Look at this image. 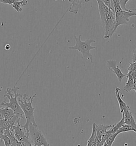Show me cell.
<instances>
[{
	"instance_id": "6da1fadb",
	"label": "cell",
	"mask_w": 136,
	"mask_h": 146,
	"mask_svg": "<svg viewBox=\"0 0 136 146\" xmlns=\"http://www.w3.org/2000/svg\"><path fill=\"white\" fill-rule=\"evenodd\" d=\"M97 2L99 13L101 17V25L104 30V39H109L116 31L115 15L114 10L109 8L102 0H96Z\"/></svg>"
},
{
	"instance_id": "7a4b0ae2",
	"label": "cell",
	"mask_w": 136,
	"mask_h": 146,
	"mask_svg": "<svg viewBox=\"0 0 136 146\" xmlns=\"http://www.w3.org/2000/svg\"><path fill=\"white\" fill-rule=\"evenodd\" d=\"M28 96V95L26 93L23 95L20 94L18 97V101L25 117L26 123L24 126L26 129L28 130L30 123H33L35 125H37L34 116V110L35 108L33 107V100L37 96V94H34L28 99H27Z\"/></svg>"
},
{
	"instance_id": "3957f363",
	"label": "cell",
	"mask_w": 136,
	"mask_h": 146,
	"mask_svg": "<svg viewBox=\"0 0 136 146\" xmlns=\"http://www.w3.org/2000/svg\"><path fill=\"white\" fill-rule=\"evenodd\" d=\"M19 88L14 86L12 88H8L4 94V98H8L9 102L3 101L0 104V107L10 108L12 109L15 113L21 119H25L24 113L18 101V97L20 94L17 93Z\"/></svg>"
},
{
	"instance_id": "277c9868",
	"label": "cell",
	"mask_w": 136,
	"mask_h": 146,
	"mask_svg": "<svg viewBox=\"0 0 136 146\" xmlns=\"http://www.w3.org/2000/svg\"><path fill=\"white\" fill-rule=\"evenodd\" d=\"M112 7L115 15L116 30L121 25L127 24L131 17L136 16V9H132L129 11L123 10L120 6V0H112Z\"/></svg>"
},
{
	"instance_id": "5b68a950",
	"label": "cell",
	"mask_w": 136,
	"mask_h": 146,
	"mask_svg": "<svg viewBox=\"0 0 136 146\" xmlns=\"http://www.w3.org/2000/svg\"><path fill=\"white\" fill-rule=\"evenodd\" d=\"M74 38L76 40V44L74 46L68 47V49L71 50H78L82 55L83 57L85 59L90 60V62L92 63H93V57L90 53V51L93 49H97V48L96 47H93L91 46V44L95 42L96 41L93 39H88L84 41H82L81 40V35H79L78 38H77L76 35H75Z\"/></svg>"
},
{
	"instance_id": "8992f818",
	"label": "cell",
	"mask_w": 136,
	"mask_h": 146,
	"mask_svg": "<svg viewBox=\"0 0 136 146\" xmlns=\"http://www.w3.org/2000/svg\"><path fill=\"white\" fill-rule=\"evenodd\" d=\"M28 131L31 146H50L42 132L38 128L37 125H35L33 123H30Z\"/></svg>"
},
{
	"instance_id": "52a82bcc",
	"label": "cell",
	"mask_w": 136,
	"mask_h": 146,
	"mask_svg": "<svg viewBox=\"0 0 136 146\" xmlns=\"http://www.w3.org/2000/svg\"><path fill=\"white\" fill-rule=\"evenodd\" d=\"M14 136L20 146H31L29 135V131L19 123L12 126Z\"/></svg>"
},
{
	"instance_id": "ba28073f",
	"label": "cell",
	"mask_w": 136,
	"mask_h": 146,
	"mask_svg": "<svg viewBox=\"0 0 136 146\" xmlns=\"http://www.w3.org/2000/svg\"><path fill=\"white\" fill-rule=\"evenodd\" d=\"M106 66L110 71L115 74L118 78L119 82L121 83L124 77L127 76V74H124L121 71L119 66L117 65V61L113 60H110L107 61Z\"/></svg>"
},
{
	"instance_id": "9c48e42d",
	"label": "cell",
	"mask_w": 136,
	"mask_h": 146,
	"mask_svg": "<svg viewBox=\"0 0 136 146\" xmlns=\"http://www.w3.org/2000/svg\"><path fill=\"white\" fill-rule=\"evenodd\" d=\"M3 113V117L5 120H8L10 125L13 126L19 123L20 118H19L12 109L10 108H2Z\"/></svg>"
},
{
	"instance_id": "30bf717a",
	"label": "cell",
	"mask_w": 136,
	"mask_h": 146,
	"mask_svg": "<svg viewBox=\"0 0 136 146\" xmlns=\"http://www.w3.org/2000/svg\"><path fill=\"white\" fill-rule=\"evenodd\" d=\"M112 125L96 124V138L94 146H101V138L102 135L106 131L110 129Z\"/></svg>"
},
{
	"instance_id": "8fae6325",
	"label": "cell",
	"mask_w": 136,
	"mask_h": 146,
	"mask_svg": "<svg viewBox=\"0 0 136 146\" xmlns=\"http://www.w3.org/2000/svg\"><path fill=\"white\" fill-rule=\"evenodd\" d=\"M64 1L65 0H62V1ZM90 1V0H69V2L71 3V5L68 8L67 11L76 15L80 9L82 5Z\"/></svg>"
},
{
	"instance_id": "7c38bea8",
	"label": "cell",
	"mask_w": 136,
	"mask_h": 146,
	"mask_svg": "<svg viewBox=\"0 0 136 146\" xmlns=\"http://www.w3.org/2000/svg\"><path fill=\"white\" fill-rule=\"evenodd\" d=\"M124 115V124L132 127L136 130V122L133 116L130 111V108L128 106L123 109V112Z\"/></svg>"
},
{
	"instance_id": "4fadbf2b",
	"label": "cell",
	"mask_w": 136,
	"mask_h": 146,
	"mask_svg": "<svg viewBox=\"0 0 136 146\" xmlns=\"http://www.w3.org/2000/svg\"><path fill=\"white\" fill-rule=\"evenodd\" d=\"M128 80L125 86L123 87V90L126 92H130L131 90H133L134 86L136 82V78L127 77Z\"/></svg>"
},
{
	"instance_id": "5bb4252c",
	"label": "cell",
	"mask_w": 136,
	"mask_h": 146,
	"mask_svg": "<svg viewBox=\"0 0 136 146\" xmlns=\"http://www.w3.org/2000/svg\"><path fill=\"white\" fill-rule=\"evenodd\" d=\"M120 89L119 88V87L116 88V90H115V96L116 97V99H117L118 102V103H119L120 112L122 113L123 112V109L127 107L128 106L126 104V103L123 101L122 99L121 98V97L120 96Z\"/></svg>"
},
{
	"instance_id": "9a60e30c",
	"label": "cell",
	"mask_w": 136,
	"mask_h": 146,
	"mask_svg": "<svg viewBox=\"0 0 136 146\" xmlns=\"http://www.w3.org/2000/svg\"><path fill=\"white\" fill-rule=\"evenodd\" d=\"M28 3V1L27 0H21L18 1L14 2L12 5L13 8L18 13H20L22 11V9L21 7L25 6Z\"/></svg>"
},
{
	"instance_id": "2e32d148",
	"label": "cell",
	"mask_w": 136,
	"mask_h": 146,
	"mask_svg": "<svg viewBox=\"0 0 136 146\" xmlns=\"http://www.w3.org/2000/svg\"><path fill=\"white\" fill-rule=\"evenodd\" d=\"M122 119H121V120L118 123L112 125V126L110 127V129L108 130L112 134L116 133L118 131V129L124 124V113H122Z\"/></svg>"
},
{
	"instance_id": "e0dca14e",
	"label": "cell",
	"mask_w": 136,
	"mask_h": 146,
	"mask_svg": "<svg viewBox=\"0 0 136 146\" xmlns=\"http://www.w3.org/2000/svg\"><path fill=\"white\" fill-rule=\"evenodd\" d=\"M130 65L128 68V73L127 74V77H131L136 78V63L135 62H133L132 63H129Z\"/></svg>"
},
{
	"instance_id": "ac0fdd59",
	"label": "cell",
	"mask_w": 136,
	"mask_h": 146,
	"mask_svg": "<svg viewBox=\"0 0 136 146\" xmlns=\"http://www.w3.org/2000/svg\"><path fill=\"white\" fill-rule=\"evenodd\" d=\"M96 138V124L94 123L93 125V129H92V132L90 137H89V139L87 141V146H94V142Z\"/></svg>"
},
{
	"instance_id": "d6986e66",
	"label": "cell",
	"mask_w": 136,
	"mask_h": 146,
	"mask_svg": "<svg viewBox=\"0 0 136 146\" xmlns=\"http://www.w3.org/2000/svg\"><path fill=\"white\" fill-rule=\"evenodd\" d=\"M129 131H132L136 133V130L135 129H133L132 127L126 124H124L118 129V131L116 132L119 134L121 133H124V132H129Z\"/></svg>"
},
{
	"instance_id": "ffe728a7",
	"label": "cell",
	"mask_w": 136,
	"mask_h": 146,
	"mask_svg": "<svg viewBox=\"0 0 136 146\" xmlns=\"http://www.w3.org/2000/svg\"><path fill=\"white\" fill-rule=\"evenodd\" d=\"M118 135H119V133H118V132H116V133L112 134L110 137L107 139V140L105 142V143H104V145L103 146H112V145L114 143L116 137Z\"/></svg>"
},
{
	"instance_id": "44dd1931",
	"label": "cell",
	"mask_w": 136,
	"mask_h": 146,
	"mask_svg": "<svg viewBox=\"0 0 136 146\" xmlns=\"http://www.w3.org/2000/svg\"><path fill=\"white\" fill-rule=\"evenodd\" d=\"M111 135H112V134L109 131H107L102 135V138H101V146H104L105 142H106V140H107V139L110 137Z\"/></svg>"
},
{
	"instance_id": "7402d4cb",
	"label": "cell",
	"mask_w": 136,
	"mask_h": 146,
	"mask_svg": "<svg viewBox=\"0 0 136 146\" xmlns=\"http://www.w3.org/2000/svg\"><path fill=\"white\" fill-rule=\"evenodd\" d=\"M2 141L4 142V146H11V141L10 140V138L5 133H4V134L3 135V137H2L1 141Z\"/></svg>"
},
{
	"instance_id": "603a6c76",
	"label": "cell",
	"mask_w": 136,
	"mask_h": 146,
	"mask_svg": "<svg viewBox=\"0 0 136 146\" xmlns=\"http://www.w3.org/2000/svg\"><path fill=\"white\" fill-rule=\"evenodd\" d=\"M129 1V0H120V6H121V8L123 9V10L128 11H131L130 9H127V8H126V5H127V2Z\"/></svg>"
},
{
	"instance_id": "cb8c5ba5",
	"label": "cell",
	"mask_w": 136,
	"mask_h": 146,
	"mask_svg": "<svg viewBox=\"0 0 136 146\" xmlns=\"http://www.w3.org/2000/svg\"><path fill=\"white\" fill-rule=\"evenodd\" d=\"M18 1H21V0H0V3H2L4 5H12L14 2Z\"/></svg>"
},
{
	"instance_id": "d4e9b609",
	"label": "cell",
	"mask_w": 136,
	"mask_h": 146,
	"mask_svg": "<svg viewBox=\"0 0 136 146\" xmlns=\"http://www.w3.org/2000/svg\"><path fill=\"white\" fill-rule=\"evenodd\" d=\"M102 1L107 7H108L110 9L113 10L112 7V0H102Z\"/></svg>"
},
{
	"instance_id": "484cf974",
	"label": "cell",
	"mask_w": 136,
	"mask_h": 146,
	"mask_svg": "<svg viewBox=\"0 0 136 146\" xmlns=\"http://www.w3.org/2000/svg\"><path fill=\"white\" fill-rule=\"evenodd\" d=\"M4 133H5V129L0 127V140H1V142L2 139V137H3Z\"/></svg>"
},
{
	"instance_id": "4316f807",
	"label": "cell",
	"mask_w": 136,
	"mask_h": 146,
	"mask_svg": "<svg viewBox=\"0 0 136 146\" xmlns=\"http://www.w3.org/2000/svg\"><path fill=\"white\" fill-rule=\"evenodd\" d=\"M132 59L133 60V62L136 61V49L135 50H133L132 52Z\"/></svg>"
},
{
	"instance_id": "83f0119b",
	"label": "cell",
	"mask_w": 136,
	"mask_h": 146,
	"mask_svg": "<svg viewBox=\"0 0 136 146\" xmlns=\"http://www.w3.org/2000/svg\"><path fill=\"white\" fill-rule=\"evenodd\" d=\"M4 119L3 113L2 111V108L0 107V119Z\"/></svg>"
},
{
	"instance_id": "f1b7e54d",
	"label": "cell",
	"mask_w": 136,
	"mask_h": 146,
	"mask_svg": "<svg viewBox=\"0 0 136 146\" xmlns=\"http://www.w3.org/2000/svg\"><path fill=\"white\" fill-rule=\"evenodd\" d=\"M5 50H8L10 48H11V47H10V46L8 44H7L5 46Z\"/></svg>"
},
{
	"instance_id": "f546056e",
	"label": "cell",
	"mask_w": 136,
	"mask_h": 146,
	"mask_svg": "<svg viewBox=\"0 0 136 146\" xmlns=\"http://www.w3.org/2000/svg\"><path fill=\"white\" fill-rule=\"evenodd\" d=\"M133 90H135L136 93V84H135V86H134V87H133Z\"/></svg>"
},
{
	"instance_id": "4dcf8cb0",
	"label": "cell",
	"mask_w": 136,
	"mask_h": 146,
	"mask_svg": "<svg viewBox=\"0 0 136 146\" xmlns=\"http://www.w3.org/2000/svg\"><path fill=\"white\" fill-rule=\"evenodd\" d=\"M3 25H4V24H3V23H2L1 24V26H0V29H1L2 27L3 26Z\"/></svg>"
},
{
	"instance_id": "1f68e13d",
	"label": "cell",
	"mask_w": 136,
	"mask_h": 146,
	"mask_svg": "<svg viewBox=\"0 0 136 146\" xmlns=\"http://www.w3.org/2000/svg\"><path fill=\"white\" fill-rule=\"evenodd\" d=\"M135 62H136V61H135Z\"/></svg>"
}]
</instances>
